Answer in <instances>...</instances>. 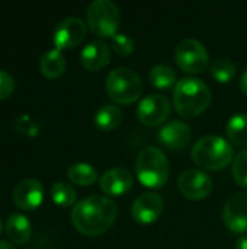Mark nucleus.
Here are the masks:
<instances>
[{"mask_svg":"<svg viewBox=\"0 0 247 249\" xmlns=\"http://www.w3.org/2000/svg\"><path fill=\"white\" fill-rule=\"evenodd\" d=\"M118 216L116 203L105 196H89L80 200L71 210V222L84 236L105 233Z\"/></svg>","mask_w":247,"mask_h":249,"instance_id":"obj_1","label":"nucleus"},{"mask_svg":"<svg viewBox=\"0 0 247 249\" xmlns=\"http://www.w3.org/2000/svg\"><path fill=\"white\" fill-rule=\"evenodd\" d=\"M211 102L208 85L198 77H183L176 82L173 90V104L179 115L194 118L202 114Z\"/></svg>","mask_w":247,"mask_h":249,"instance_id":"obj_2","label":"nucleus"},{"mask_svg":"<svg viewBox=\"0 0 247 249\" xmlns=\"http://www.w3.org/2000/svg\"><path fill=\"white\" fill-rule=\"evenodd\" d=\"M192 160L207 171H220L233 162L231 144L220 136H204L192 147Z\"/></svg>","mask_w":247,"mask_h":249,"instance_id":"obj_3","label":"nucleus"},{"mask_svg":"<svg viewBox=\"0 0 247 249\" xmlns=\"http://www.w3.org/2000/svg\"><path fill=\"white\" fill-rule=\"evenodd\" d=\"M140 182L148 188H162L169 178V160L163 150L154 146L144 147L135 160Z\"/></svg>","mask_w":247,"mask_h":249,"instance_id":"obj_4","label":"nucleus"},{"mask_svg":"<svg viewBox=\"0 0 247 249\" xmlns=\"http://www.w3.org/2000/svg\"><path fill=\"white\" fill-rule=\"evenodd\" d=\"M105 86L109 98L119 105L135 102L143 92L140 76L130 67H116L111 70L106 76Z\"/></svg>","mask_w":247,"mask_h":249,"instance_id":"obj_5","label":"nucleus"},{"mask_svg":"<svg viewBox=\"0 0 247 249\" xmlns=\"http://www.w3.org/2000/svg\"><path fill=\"white\" fill-rule=\"evenodd\" d=\"M86 19L90 31L95 35L100 38H112L118 34L121 13L112 0H95L87 7Z\"/></svg>","mask_w":247,"mask_h":249,"instance_id":"obj_6","label":"nucleus"},{"mask_svg":"<svg viewBox=\"0 0 247 249\" xmlns=\"http://www.w3.org/2000/svg\"><path fill=\"white\" fill-rule=\"evenodd\" d=\"M175 58L178 66L188 73H201L210 64L208 50L202 42L195 38L182 39L175 50Z\"/></svg>","mask_w":247,"mask_h":249,"instance_id":"obj_7","label":"nucleus"},{"mask_svg":"<svg viewBox=\"0 0 247 249\" xmlns=\"http://www.w3.org/2000/svg\"><path fill=\"white\" fill-rule=\"evenodd\" d=\"M170 102L165 95L150 93L144 96L137 107V117L146 127H157L170 114Z\"/></svg>","mask_w":247,"mask_h":249,"instance_id":"obj_8","label":"nucleus"},{"mask_svg":"<svg viewBox=\"0 0 247 249\" xmlns=\"http://www.w3.org/2000/svg\"><path fill=\"white\" fill-rule=\"evenodd\" d=\"M87 26L80 18H66L54 29L52 41L57 50H68L77 47L86 38Z\"/></svg>","mask_w":247,"mask_h":249,"instance_id":"obj_9","label":"nucleus"},{"mask_svg":"<svg viewBox=\"0 0 247 249\" xmlns=\"http://www.w3.org/2000/svg\"><path fill=\"white\" fill-rule=\"evenodd\" d=\"M178 187L189 200H204L213 191V179L199 169H188L179 175Z\"/></svg>","mask_w":247,"mask_h":249,"instance_id":"obj_10","label":"nucleus"},{"mask_svg":"<svg viewBox=\"0 0 247 249\" xmlns=\"http://www.w3.org/2000/svg\"><path fill=\"white\" fill-rule=\"evenodd\" d=\"M224 225L234 233L247 231V191L230 196L223 209Z\"/></svg>","mask_w":247,"mask_h":249,"instance_id":"obj_11","label":"nucleus"},{"mask_svg":"<svg viewBox=\"0 0 247 249\" xmlns=\"http://www.w3.org/2000/svg\"><path fill=\"white\" fill-rule=\"evenodd\" d=\"M163 207H165V201L160 194L143 193L134 200L131 214L137 223L151 225L160 217V214L163 213Z\"/></svg>","mask_w":247,"mask_h":249,"instance_id":"obj_12","label":"nucleus"},{"mask_svg":"<svg viewBox=\"0 0 247 249\" xmlns=\"http://www.w3.org/2000/svg\"><path fill=\"white\" fill-rule=\"evenodd\" d=\"M44 200V188L42 184L36 179H23L19 182L13 191V201L19 210L33 212L36 210Z\"/></svg>","mask_w":247,"mask_h":249,"instance_id":"obj_13","label":"nucleus"},{"mask_svg":"<svg viewBox=\"0 0 247 249\" xmlns=\"http://www.w3.org/2000/svg\"><path fill=\"white\" fill-rule=\"evenodd\" d=\"M191 127L179 120H173L167 124H165L160 130H159V142L166 146L167 149L172 150H179L183 149L185 146H188L189 140H191Z\"/></svg>","mask_w":247,"mask_h":249,"instance_id":"obj_14","label":"nucleus"},{"mask_svg":"<svg viewBox=\"0 0 247 249\" xmlns=\"http://www.w3.org/2000/svg\"><path fill=\"white\" fill-rule=\"evenodd\" d=\"M99 184L106 196H122L131 190L134 178L125 168H112L100 177Z\"/></svg>","mask_w":247,"mask_h":249,"instance_id":"obj_15","label":"nucleus"},{"mask_svg":"<svg viewBox=\"0 0 247 249\" xmlns=\"http://www.w3.org/2000/svg\"><path fill=\"white\" fill-rule=\"evenodd\" d=\"M111 58V48L106 42L100 39H95L89 42L80 53L82 66L89 71H99L103 69Z\"/></svg>","mask_w":247,"mask_h":249,"instance_id":"obj_16","label":"nucleus"},{"mask_svg":"<svg viewBox=\"0 0 247 249\" xmlns=\"http://www.w3.org/2000/svg\"><path fill=\"white\" fill-rule=\"evenodd\" d=\"M9 241L15 245H25L32 236V226L26 216L13 213L7 217L4 226Z\"/></svg>","mask_w":247,"mask_h":249,"instance_id":"obj_17","label":"nucleus"},{"mask_svg":"<svg viewBox=\"0 0 247 249\" xmlns=\"http://www.w3.org/2000/svg\"><path fill=\"white\" fill-rule=\"evenodd\" d=\"M66 67H67L66 57L57 48L47 51L39 58V71L47 79H57V77L63 76L66 71Z\"/></svg>","mask_w":247,"mask_h":249,"instance_id":"obj_18","label":"nucleus"},{"mask_svg":"<svg viewBox=\"0 0 247 249\" xmlns=\"http://www.w3.org/2000/svg\"><path fill=\"white\" fill-rule=\"evenodd\" d=\"M122 121V111L116 105H102L95 114V124L102 131L115 130Z\"/></svg>","mask_w":247,"mask_h":249,"instance_id":"obj_19","label":"nucleus"},{"mask_svg":"<svg viewBox=\"0 0 247 249\" xmlns=\"http://www.w3.org/2000/svg\"><path fill=\"white\" fill-rule=\"evenodd\" d=\"M67 177L73 184L86 187V185H92L98 179V171L87 162H77L68 168Z\"/></svg>","mask_w":247,"mask_h":249,"instance_id":"obj_20","label":"nucleus"},{"mask_svg":"<svg viewBox=\"0 0 247 249\" xmlns=\"http://www.w3.org/2000/svg\"><path fill=\"white\" fill-rule=\"evenodd\" d=\"M227 136L236 146H247V114L233 115L226 127Z\"/></svg>","mask_w":247,"mask_h":249,"instance_id":"obj_21","label":"nucleus"},{"mask_svg":"<svg viewBox=\"0 0 247 249\" xmlns=\"http://www.w3.org/2000/svg\"><path fill=\"white\" fill-rule=\"evenodd\" d=\"M148 79L153 86H156L159 89H166L176 83V73L167 64H157V66L151 67V70L148 73Z\"/></svg>","mask_w":247,"mask_h":249,"instance_id":"obj_22","label":"nucleus"},{"mask_svg":"<svg viewBox=\"0 0 247 249\" xmlns=\"http://www.w3.org/2000/svg\"><path fill=\"white\" fill-rule=\"evenodd\" d=\"M211 74L220 83H229L236 74V64L230 58H215L211 63Z\"/></svg>","mask_w":247,"mask_h":249,"instance_id":"obj_23","label":"nucleus"},{"mask_svg":"<svg viewBox=\"0 0 247 249\" xmlns=\"http://www.w3.org/2000/svg\"><path fill=\"white\" fill-rule=\"evenodd\" d=\"M76 191L70 184L55 182L51 187V198L60 207H70L76 203Z\"/></svg>","mask_w":247,"mask_h":249,"instance_id":"obj_24","label":"nucleus"},{"mask_svg":"<svg viewBox=\"0 0 247 249\" xmlns=\"http://www.w3.org/2000/svg\"><path fill=\"white\" fill-rule=\"evenodd\" d=\"M231 172L234 181L240 185L247 188V149L240 150L233 162H231Z\"/></svg>","mask_w":247,"mask_h":249,"instance_id":"obj_25","label":"nucleus"},{"mask_svg":"<svg viewBox=\"0 0 247 249\" xmlns=\"http://www.w3.org/2000/svg\"><path fill=\"white\" fill-rule=\"evenodd\" d=\"M134 39L131 36H128L127 34H116L112 36V48L114 51L121 55V57H125V55H130L132 51H134Z\"/></svg>","mask_w":247,"mask_h":249,"instance_id":"obj_26","label":"nucleus"},{"mask_svg":"<svg viewBox=\"0 0 247 249\" xmlns=\"http://www.w3.org/2000/svg\"><path fill=\"white\" fill-rule=\"evenodd\" d=\"M15 88H16L15 79L4 70H0V101L10 98L12 93L15 92Z\"/></svg>","mask_w":247,"mask_h":249,"instance_id":"obj_27","label":"nucleus"},{"mask_svg":"<svg viewBox=\"0 0 247 249\" xmlns=\"http://www.w3.org/2000/svg\"><path fill=\"white\" fill-rule=\"evenodd\" d=\"M17 130L22 131L26 136H36L38 134V124L28 115H22L16 121Z\"/></svg>","mask_w":247,"mask_h":249,"instance_id":"obj_28","label":"nucleus"},{"mask_svg":"<svg viewBox=\"0 0 247 249\" xmlns=\"http://www.w3.org/2000/svg\"><path fill=\"white\" fill-rule=\"evenodd\" d=\"M234 249H247V235H243L237 239Z\"/></svg>","mask_w":247,"mask_h":249,"instance_id":"obj_29","label":"nucleus"},{"mask_svg":"<svg viewBox=\"0 0 247 249\" xmlns=\"http://www.w3.org/2000/svg\"><path fill=\"white\" fill-rule=\"evenodd\" d=\"M240 88H242V90H243V93H246L247 95V67L243 70V73H242V79H240Z\"/></svg>","mask_w":247,"mask_h":249,"instance_id":"obj_30","label":"nucleus"},{"mask_svg":"<svg viewBox=\"0 0 247 249\" xmlns=\"http://www.w3.org/2000/svg\"><path fill=\"white\" fill-rule=\"evenodd\" d=\"M0 249H16V247L7 241H0Z\"/></svg>","mask_w":247,"mask_h":249,"instance_id":"obj_31","label":"nucleus"},{"mask_svg":"<svg viewBox=\"0 0 247 249\" xmlns=\"http://www.w3.org/2000/svg\"><path fill=\"white\" fill-rule=\"evenodd\" d=\"M1 231H3V222H1V219H0V233H1Z\"/></svg>","mask_w":247,"mask_h":249,"instance_id":"obj_32","label":"nucleus"}]
</instances>
